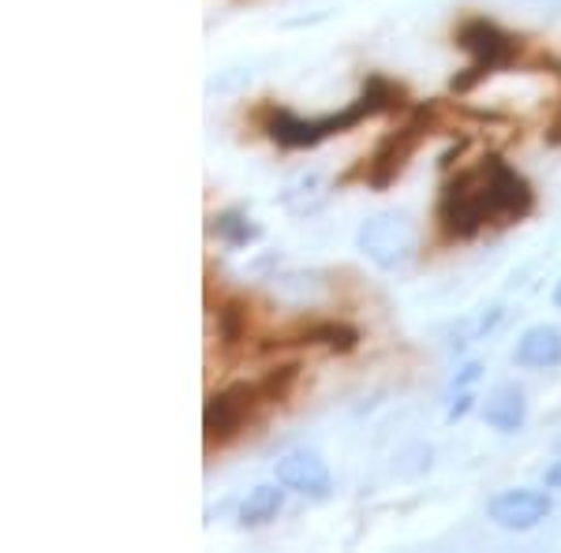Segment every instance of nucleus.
I'll return each instance as SVG.
<instances>
[{
    "mask_svg": "<svg viewBox=\"0 0 561 553\" xmlns=\"http://www.w3.org/2000/svg\"><path fill=\"white\" fill-rule=\"evenodd\" d=\"M356 247L364 251L367 262H375L378 269L393 274V269L412 266L415 255H420V224L409 214L382 210L359 224Z\"/></svg>",
    "mask_w": 561,
    "mask_h": 553,
    "instance_id": "obj_1",
    "label": "nucleus"
},
{
    "mask_svg": "<svg viewBox=\"0 0 561 553\" xmlns=\"http://www.w3.org/2000/svg\"><path fill=\"white\" fill-rule=\"evenodd\" d=\"M457 45L472 57V65L465 68V76H457L454 83H449L457 94H468V90L476 83H483L491 71L510 68L520 53V42L491 20H465L457 31Z\"/></svg>",
    "mask_w": 561,
    "mask_h": 553,
    "instance_id": "obj_2",
    "label": "nucleus"
},
{
    "mask_svg": "<svg viewBox=\"0 0 561 553\" xmlns=\"http://www.w3.org/2000/svg\"><path fill=\"white\" fill-rule=\"evenodd\" d=\"M367 116H378V113L364 94H359L345 113L319 116V120H304V116L288 113V108H274L266 120V135L285 150H311V147H319V142L333 139V135L352 131L359 120H367Z\"/></svg>",
    "mask_w": 561,
    "mask_h": 553,
    "instance_id": "obj_3",
    "label": "nucleus"
},
{
    "mask_svg": "<svg viewBox=\"0 0 561 553\" xmlns=\"http://www.w3.org/2000/svg\"><path fill=\"white\" fill-rule=\"evenodd\" d=\"M491 224L486 217V187H483V165L472 172H457L438 198V232L442 240H472V235Z\"/></svg>",
    "mask_w": 561,
    "mask_h": 553,
    "instance_id": "obj_4",
    "label": "nucleus"
},
{
    "mask_svg": "<svg viewBox=\"0 0 561 553\" xmlns=\"http://www.w3.org/2000/svg\"><path fill=\"white\" fill-rule=\"evenodd\" d=\"M483 187H486V217L491 224H513L531 214L536 192L513 165H505L497 153L483 158Z\"/></svg>",
    "mask_w": 561,
    "mask_h": 553,
    "instance_id": "obj_5",
    "label": "nucleus"
},
{
    "mask_svg": "<svg viewBox=\"0 0 561 553\" xmlns=\"http://www.w3.org/2000/svg\"><path fill=\"white\" fill-rule=\"evenodd\" d=\"M431 120H427V108H420V113L412 116L404 128L389 131L382 142L375 147V153L367 158V169H364V180L367 187H375V192H382V187L393 184L397 176L404 172V165L412 161V153L420 150L423 135H427Z\"/></svg>",
    "mask_w": 561,
    "mask_h": 553,
    "instance_id": "obj_6",
    "label": "nucleus"
},
{
    "mask_svg": "<svg viewBox=\"0 0 561 553\" xmlns=\"http://www.w3.org/2000/svg\"><path fill=\"white\" fill-rule=\"evenodd\" d=\"M266 401L262 385H251V382H237L221 393H214L206 401V412H203V430H206V441L210 446H225L232 441L237 434L248 426V419L255 415V407Z\"/></svg>",
    "mask_w": 561,
    "mask_h": 553,
    "instance_id": "obj_7",
    "label": "nucleus"
},
{
    "mask_svg": "<svg viewBox=\"0 0 561 553\" xmlns=\"http://www.w3.org/2000/svg\"><path fill=\"white\" fill-rule=\"evenodd\" d=\"M550 497L542 489H528V486H517V489H502V494L491 502V520L497 528L505 531H531L536 523H542L550 516Z\"/></svg>",
    "mask_w": 561,
    "mask_h": 553,
    "instance_id": "obj_8",
    "label": "nucleus"
},
{
    "mask_svg": "<svg viewBox=\"0 0 561 553\" xmlns=\"http://www.w3.org/2000/svg\"><path fill=\"white\" fill-rule=\"evenodd\" d=\"M274 475L285 489H296V494H304V497H330V486H333L325 460L311 449L285 452V457L277 460Z\"/></svg>",
    "mask_w": 561,
    "mask_h": 553,
    "instance_id": "obj_9",
    "label": "nucleus"
},
{
    "mask_svg": "<svg viewBox=\"0 0 561 553\" xmlns=\"http://www.w3.org/2000/svg\"><path fill=\"white\" fill-rule=\"evenodd\" d=\"M330 192H333L330 176H325L322 169H307V172H296V176L280 187V206L296 217H307L319 210V206H325Z\"/></svg>",
    "mask_w": 561,
    "mask_h": 553,
    "instance_id": "obj_10",
    "label": "nucleus"
},
{
    "mask_svg": "<svg viewBox=\"0 0 561 553\" xmlns=\"http://www.w3.org/2000/svg\"><path fill=\"white\" fill-rule=\"evenodd\" d=\"M513 359L524 370L561 367V330H554V325H531L517 341V348H513Z\"/></svg>",
    "mask_w": 561,
    "mask_h": 553,
    "instance_id": "obj_11",
    "label": "nucleus"
},
{
    "mask_svg": "<svg viewBox=\"0 0 561 553\" xmlns=\"http://www.w3.org/2000/svg\"><path fill=\"white\" fill-rule=\"evenodd\" d=\"M483 419L486 426H494L497 434H517L528 423V401H524V389L505 382L497 385L483 404Z\"/></svg>",
    "mask_w": 561,
    "mask_h": 553,
    "instance_id": "obj_12",
    "label": "nucleus"
},
{
    "mask_svg": "<svg viewBox=\"0 0 561 553\" xmlns=\"http://www.w3.org/2000/svg\"><path fill=\"white\" fill-rule=\"evenodd\" d=\"M293 344H325L330 352H352L359 344V333L345 322H314L293 333Z\"/></svg>",
    "mask_w": 561,
    "mask_h": 553,
    "instance_id": "obj_13",
    "label": "nucleus"
},
{
    "mask_svg": "<svg viewBox=\"0 0 561 553\" xmlns=\"http://www.w3.org/2000/svg\"><path fill=\"white\" fill-rule=\"evenodd\" d=\"M280 505H285V489L262 483V486L251 489L248 502H243L240 523H243V528H262V523H270L280 512Z\"/></svg>",
    "mask_w": 561,
    "mask_h": 553,
    "instance_id": "obj_14",
    "label": "nucleus"
},
{
    "mask_svg": "<svg viewBox=\"0 0 561 553\" xmlns=\"http://www.w3.org/2000/svg\"><path fill=\"white\" fill-rule=\"evenodd\" d=\"M210 229H214L217 235H221L225 243H232V247H248V243H255L259 235H262L259 224L251 221V217L237 214V210H225V214H217Z\"/></svg>",
    "mask_w": 561,
    "mask_h": 553,
    "instance_id": "obj_15",
    "label": "nucleus"
},
{
    "mask_svg": "<svg viewBox=\"0 0 561 553\" xmlns=\"http://www.w3.org/2000/svg\"><path fill=\"white\" fill-rule=\"evenodd\" d=\"M217 333H221L225 348H237V344L248 341V303L243 299H229L217 311Z\"/></svg>",
    "mask_w": 561,
    "mask_h": 553,
    "instance_id": "obj_16",
    "label": "nucleus"
},
{
    "mask_svg": "<svg viewBox=\"0 0 561 553\" xmlns=\"http://www.w3.org/2000/svg\"><path fill=\"white\" fill-rule=\"evenodd\" d=\"M364 97L370 105H375V113H397V108H404V87L389 83L386 76H370L364 83Z\"/></svg>",
    "mask_w": 561,
    "mask_h": 553,
    "instance_id": "obj_17",
    "label": "nucleus"
},
{
    "mask_svg": "<svg viewBox=\"0 0 561 553\" xmlns=\"http://www.w3.org/2000/svg\"><path fill=\"white\" fill-rule=\"evenodd\" d=\"M468 407H472V396H468V393H460V396H457V401H454V404H449L446 419H449V423L465 419V415H468Z\"/></svg>",
    "mask_w": 561,
    "mask_h": 553,
    "instance_id": "obj_18",
    "label": "nucleus"
},
{
    "mask_svg": "<svg viewBox=\"0 0 561 553\" xmlns=\"http://www.w3.org/2000/svg\"><path fill=\"white\" fill-rule=\"evenodd\" d=\"M479 370H483V367H479V362H468V367L465 370H460V375H457V389H465V385H472L476 382V378H479Z\"/></svg>",
    "mask_w": 561,
    "mask_h": 553,
    "instance_id": "obj_19",
    "label": "nucleus"
},
{
    "mask_svg": "<svg viewBox=\"0 0 561 553\" xmlns=\"http://www.w3.org/2000/svg\"><path fill=\"white\" fill-rule=\"evenodd\" d=\"M547 486L550 489H561V460H554V464L547 468Z\"/></svg>",
    "mask_w": 561,
    "mask_h": 553,
    "instance_id": "obj_20",
    "label": "nucleus"
},
{
    "mask_svg": "<svg viewBox=\"0 0 561 553\" xmlns=\"http://www.w3.org/2000/svg\"><path fill=\"white\" fill-rule=\"evenodd\" d=\"M554 303L561 307V280H558V288H554Z\"/></svg>",
    "mask_w": 561,
    "mask_h": 553,
    "instance_id": "obj_21",
    "label": "nucleus"
}]
</instances>
